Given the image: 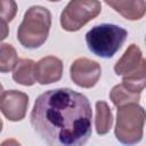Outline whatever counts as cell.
Instances as JSON below:
<instances>
[{
  "instance_id": "obj_1",
  "label": "cell",
  "mask_w": 146,
  "mask_h": 146,
  "mask_svg": "<svg viewBox=\"0 0 146 146\" xmlns=\"http://www.w3.org/2000/svg\"><path fill=\"white\" fill-rule=\"evenodd\" d=\"M92 111L88 98L70 88L41 94L30 121L34 132L48 145L81 146L91 136Z\"/></svg>"
},
{
  "instance_id": "obj_2",
  "label": "cell",
  "mask_w": 146,
  "mask_h": 146,
  "mask_svg": "<svg viewBox=\"0 0 146 146\" xmlns=\"http://www.w3.org/2000/svg\"><path fill=\"white\" fill-rule=\"evenodd\" d=\"M51 26V14L42 6L30 7L17 30L18 42L27 49L41 47L49 34Z\"/></svg>"
},
{
  "instance_id": "obj_3",
  "label": "cell",
  "mask_w": 146,
  "mask_h": 146,
  "mask_svg": "<svg viewBox=\"0 0 146 146\" xmlns=\"http://www.w3.org/2000/svg\"><path fill=\"white\" fill-rule=\"evenodd\" d=\"M128 36L127 30L115 25L103 23L95 25L86 34L88 49L100 58H112L124 43Z\"/></svg>"
},
{
  "instance_id": "obj_4",
  "label": "cell",
  "mask_w": 146,
  "mask_h": 146,
  "mask_svg": "<svg viewBox=\"0 0 146 146\" xmlns=\"http://www.w3.org/2000/svg\"><path fill=\"white\" fill-rule=\"evenodd\" d=\"M146 121V111L138 103H130L117 107L115 137L127 145H133L141 140L144 124Z\"/></svg>"
},
{
  "instance_id": "obj_5",
  "label": "cell",
  "mask_w": 146,
  "mask_h": 146,
  "mask_svg": "<svg viewBox=\"0 0 146 146\" xmlns=\"http://www.w3.org/2000/svg\"><path fill=\"white\" fill-rule=\"evenodd\" d=\"M102 11L99 0H70L60 14V25L65 31H79Z\"/></svg>"
},
{
  "instance_id": "obj_6",
  "label": "cell",
  "mask_w": 146,
  "mask_h": 146,
  "mask_svg": "<svg viewBox=\"0 0 146 146\" xmlns=\"http://www.w3.org/2000/svg\"><path fill=\"white\" fill-rule=\"evenodd\" d=\"M100 74V65L86 57L75 59L70 67L72 81L81 88H92L98 82Z\"/></svg>"
},
{
  "instance_id": "obj_7",
  "label": "cell",
  "mask_w": 146,
  "mask_h": 146,
  "mask_svg": "<svg viewBox=\"0 0 146 146\" xmlns=\"http://www.w3.org/2000/svg\"><path fill=\"white\" fill-rule=\"evenodd\" d=\"M29 106V96L18 90H2L0 97V110L2 114L13 122L25 117Z\"/></svg>"
},
{
  "instance_id": "obj_8",
  "label": "cell",
  "mask_w": 146,
  "mask_h": 146,
  "mask_svg": "<svg viewBox=\"0 0 146 146\" xmlns=\"http://www.w3.org/2000/svg\"><path fill=\"white\" fill-rule=\"evenodd\" d=\"M63 75V63L58 57L46 56L35 63L34 76L40 84H50L57 82Z\"/></svg>"
},
{
  "instance_id": "obj_9",
  "label": "cell",
  "mask_w": 146,
  "mask_h": 146,
  "mask_svg": "<svg viewBox=\"0 0 146 146\" xmlns=\"http://www.w3.org/2000/svg\"><path fill=\"white\" fill-rule=\"evenodd\" d=\"M122 17L129 21H138L146 14L145 0H104Z\"/></svg>"
},
{
  "instance_id": "obj_10",
  "label": "cell",
  "mask_w": 146,
  "mask_h": 146,
  "mask_svg": "<svg viewBox=\"0 0 146 146\" xmlns=\"http://www.w3.org/2000/svg\"><path fill=\"white\" fill-rule=\"evenodd\" d=\"M141 60H143V56L140 48L137 44L132 43L128 47V49L124 51L122 57L114 65V72L116 75H121V76L128 75L138 68Z\"/></svg>"
},
{
  "instance_id": "obj_11",
  "label": "cell",
  "mask_w": 146,
  "mask_h": 146,
  "mask_svg": "<svg viewBox=\"0 0 146 146\" xmlns=\"http://www.w3.org/2000/svg\"><path fill=\"white\" fill-rule=\"evenodd\" d=\"M35 63L29 58H21L17 60L13 70V79L15 82L22 86H33L35 81L34 76Z\"/></svg>"
},
{
  "instance_id": "obj_12",
  "label": "cell",
  "mask_w": 146,
  "mask_h": 146,
  "mask_svg": "<svg viewBox=\"0 0 146 146\" xmlns=\"http://www.w3.org/2000/svg\"><path fill=\"white\" fill-rule=\"evenodd\" d=\"M122 84L132 92H140L146 87V58H143L137 70L122 76Z\"/></svg>"
},
{
  "instance_id": "obj_13",
  "label": "cell",
  "mask_w": 146,
  "mask_h": 146,
  "mask_svg": "<svg viewBox=\"0 0 146 146\" xmlns=\"http://www.w3.org/2000/svg\"><path fill=\"white\" fill-rule=\"evenodd\" d=\"M113 115L106 102L99 100L96 103V119L95 125L98 135H106L112 128Z\"/></svg>"
},
{
  "instance_id": "obj_14",
  "label": "cell",
  "mask_w": 146,
  "mask_h": 146,
  "mask_svg": "<svg viewBox=\"0 0 146 146\" xmlns=\"http://www.w3.org/2000/svg\"><path fill=\"white\" fill-rule=\"evenodd\" d=\"M110 99L116 107H121L130 103H138L140 99V92H132L121 83L112 88Z\"/></svg>"
},
{
  "instance_id": "obj_15",
  "label": "cell",
  "mask_w": 146,
  "mask_h": 146,
  "mask_svg": "<svg viewBox=\"0 0 146 146\" xmlns=\"http://www.w3.org/2000/svg\"><path fill=\"white\" fill-rule=\"evenodd\" d=\"M17 54L15 48L9 43H2L0 49V71L1 73H7L14 70L17 63Z\"/></svg>"
},
{
  "instance_id": "obj_16",
  "label": "cell",
  "mask_w": 146,
  "mask_h": 146,
  "mask_svg": "<svg viewBox=\"0 0 146 146\" xmlns=\"http://www.w3.org/2000/svg\"><path fill=\"white\" fill-rule=\"evenodd\" d=\"M17 11V6L14 0H1V23L13 21Z\"/></svg>"
},
{
  "instance_id": "obj_17",
  "label": "cell",
  "mask_w": 146,
  "mask_h": 146,
  "mask_svg": "<svg viewBox=\"0 0 146 146\" xmlns=\"http://www.w3.org/2000/svg\"><path fill=\"white\" fill-rule=\"evenodd\" d=\"M48 1H52L54 2V1H60V0H48Z\"/></svg>"
},
{
  "instance_id": "obj_18",
  "label": "cell",
  "mask_w": 146,
  "mask_h": 146,
  "mask_svg": "<svg viewBox=\"0 0 146 146\" xmlns=\"http://www.w3.org/2000/svg\"><path fill=\"white\" fill-rule=\"evenodd\" d=\"M145 41H146V39H145Z\"/></svg>"
}]
</instances>
